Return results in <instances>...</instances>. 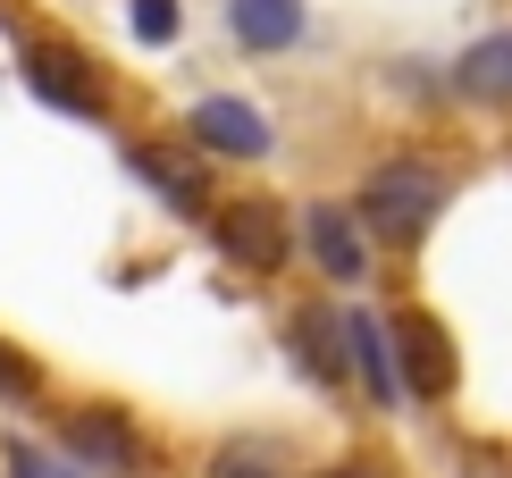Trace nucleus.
Wrapping results in <instances>:
<instances>
[{
	"label": "nucleus",
	"mask_w": 512,
	"mask_h": 478,
	"mask_svg": "<svg viewBox=\"0 0 512 478\" xmlns=\"http://www.w3.org/2000/svg\"><path fill=\"white\" fill-rule=\"evenodd\" d=\"M319 478H387V470H370V462H336V470H319Z\"/></svg>",
	"instance_id": "nucleus-17"
},
{
	"label": "nucleus",
	"mask_w": 512,
	"mask_h": 478,
	"mask_svg": "<svg viewBox=\"0 0 512 478\" xmlns=\"http://www.w3.org/2000/svg\"><path fill=\"white\" fill-rule=\"evenodd\" d=\"M303 244H311V260L336 277V286H353V277L370 269V252H361V235H353V219H345L336 202H319L311 219H303Z\"/></svg>",
	"instance_id": "nucleus-8"
},
{
	"label": "nucleus",
	"mask_w": 512,
	"mask_h": 478,
	"mask_svg": "<svg viewBox=\"0 0 512 478\" xmlns=\"http://www.w3.org/2000/svg\"><path fill=\"white\" fill-rule=\"evenodd\" d=\"M210 478H277V462L261 445H227V453H210Z\"/></svg>",
	"instance_id": "nucleus-14"
},
{
	"label": "nucleus",
	"mask_w": 512,
	"mask_h": 478,
	"mask_svg": "<svg viewBox=\"0 0 512 478\" xmlns=\"http://www.w3.org/2000/svg\"><path fill=\"white\" fill-rule=\"evenodd\" d=\"M126 160H135V177L152 185V193H160L168 210H185V219H202V210H210V177H202L194 160H185V151H160V143H135V151H126Z\"/></svg>",
	"instance_id": "nucleus-7"
},
{
	"label": "nucleus",
	"mask_w": 512,
	"mask_h": 478,
	"mask_svg": "<svg viewBox=\"0 0 512 478\" xmlns=\"http://www.w3.org/2000/svg\"><path fill=\"white\" fill-rule=\"evenodd\" d=\"M17 76H26L34 101H51V110H68V118H93L101 110V76L84 68L68 42H26V51H17Z\"/></svg>",
	"instance_id": "nucleus-3"
},
{
	"label": "nucleus",
	"mask_w": 512,
	"mask_h": 478,
	"mask_svg": "<svg viewBox=\"0 0 512 478\" xmlns=\"http://www.w3.org/2000/svg\"><path fill=\"white\" fill-rule=\"evenodd\" d=\"M126 26H135L143 42H168V34H177V0H135V9H126Z\"/></svg>",
	"instance_id": "nucleus-15"
},
{
	"label": "nucleus",
	"mask_w": 512,
	"mask_h": 478,
	"mask_svg": "<svg viewBox=\"0 0 512 478\" xmlns=\"http://www.w3.org/2000/svg\"><path fill=\"white\" fill-rule=\"evenodd\" d=\"M462 93L479 101H512V34H487L462 51Z\"/></svg>",
	"instance_id": "nucleus-11"
},
{
	"label": "nucleus",
	"mask_w": 512,
	"mask_h": 478,
	"mask_svg": "<svg viewBox=\"0 0 512 478\" xmlns=\"http://www.w3.org/2000/svg\"><path fill=\"white\" fill-rule=\"evenodd\" d=\"M210 235H219V252L236 260V269H286V252H294L286 210H277V202H227V210H210Z\"/></svg>",
	"instance_id": "nucleus-4"
},
{
	"label": "nucleus",
	"mask_w": 512,
	"mask_h": 478,
	"mask_svg": "<svg viewBox=\"0 0 512 478\" xmlns=\"http://www.w3.org/2000/svg\"><path fill=\"white\" fill-rule=\"evenodd\" d=\"M294 353L336 386V378H345V361H336V353H345V319H336V311H303V319H294Z\"/></svg>",
	"instance_id": "nucleus-12"
},
{
	"label": "nucleus",
	"mask_w": 512,
	"mask_h": 478,
	"mask_svg": "<svg viewBox=\"0 0 512 478\" xmlns=\"http://www.w3.org/2000/svg\"><path fill=\"white\" fill-rule=\"evenodd\" d=\"M227 26L244 51H286L303 34V0H227Z\"/></svg>",
	"instance_id": "nucleus-9"
},
{
	"label": "nucleus",
	"mask_w": 512,
	"mask_h": 478,
	"mask_svg": "<svg viewBox=\"0 0 512 478\" xmlns=\"http://www.w3.org/2000/svg\"><path fill=\"white\" fill-rule=\"evenodd\" d=\"M345 361H361V395L370 403H403V386H395V353H387V336H378V319H345Z\"/></svg>",
	"instance_id": "nucleus-10"
},
{
	"label": "nucleus",
	"mask_w": 512,
	"mask_h": 478,
	"mask_svg": "<svg viewBox=\"0 0 512 478\" xmlns=\"http://www.w3.org/2000/svg\"><path fill=\"white\" fill-rule=\"evenodd\" d=\"M395 386L403 395H454V344H445V328L429 311H403L395 319Z\"/></svg>",
	"instance_id": "nucleus-5"
},
{
	"label": "nucleus",
	"mask_w": 512,
	"mask_h": 478,
	"mask_svg": "<svg viewBox=\"0 0 512 478\" xmlns=\"http://www.w3.org/2000/svg\"><path fill=\"white\" fill-rule=\"evenodd\" d=\"M59 445H68L84 470H110V478H135L143 462H152V453H143V428L126 420V411H110V403L68 411V420H59Z\"/></svg>",
	"instance_id": "nucleus-2"
},
{
	"label": "nucleus",
	"mask_w": 512,
	"mask_h": 478,
	"mask_svg": "<svg viewBox=\"0 0 512 478\" xmlns=\"http://www.w3.org/2000/svg\"><path fill=\"white\" fill-rule=\"evenodd\" d=\"M0 453H9V478H51V470H42V453H34V445H17V437H9Z\"/></svg>",
	"instance_id": "nucleus-16"
},
{
	"label": "nucleus",
	"mask_w": 512,
	"mask_h": 478,
	"mask_svg": "<svg viewBox=\"0 0 512 478\" xmlns=\"http://www.w3.org/2000/svg\"><path fill=\"white\" fill-rule=\"evenodd\" d=\"M34 395H42V369L17 344H0V403H34Z\"/></svg>",
	"instance_id": "nucleus-13"
},
{
	"label": "nucleus",
	"mask_w": 512,
	"mask_h": 478,
	"mask_svg": "<svg viewBox=\"0 0 512 478\" xmlns=\"http://www.w3.org/2000/svg\"><path fill=\"white\" fill-rule=\"evenodd\" d=\"M194 143L202 151H227V160H269V126L252 101H227V93H210L202 110H194Z\"/></svg>",
	"instance_id": "nucleus-6"
},
{
	"label": "nucleus",
	"mask_w": 512,
	"mask_h": 478,
	"mask_svg": "<svg viewBox=\"0 0 512 478\" xmlns=\"http://www.w3.org/2000/svg\"><path fill=\"white\" fill-rule=\"evenodd\" d=\"M437 202H445V177L437 168H378L370 185H361V219H370L378 235H395V244H412L420 227L437 219Z\"/></svg>",
	"instance_id": "nucleus-1"
}]
</instances>
